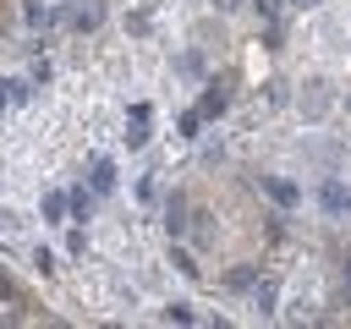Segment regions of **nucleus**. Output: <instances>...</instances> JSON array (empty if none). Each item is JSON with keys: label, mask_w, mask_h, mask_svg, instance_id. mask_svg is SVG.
I'll use <instances>...</instances> for the list:
<instances>
[{"label": "nucleus", "mask_w": 351, "mask_h": 329, "mask_svg": "<svg viewBox=\"0 0 351 329\" xmlns=\"http://www.w3.org/2000/svg\"><path fill=\"white\" fill-rule=\"evenodd\" d=\"M197 110H203V121H219V115L230 110V88H225V82H208L203 99H197Z\"/></svg>", "instance_id": "nucleus-1"}, {"label": "nucleus", "mask_w": 351, "mask_h": 329, "mask_svg": "<svg viewBox=\"0 0 351 329\" xmlns=\"http://www.w3.org/2000/svg\"><path fill=\"white\" fill-rule=\"evenodd\" d=\"M148 115H154L148 104H132V121H126V143H132V148L148 143Z\"/></svg>", "instance_id": "nucleus-2"}, {"label": "nucleus", "mask_w": 351, "mask_h": 329, "mask_svg": "<svg viewBox=\"0 0 351 329\" xmlns=\"http://www.w3.org/2000/svg\"><path fill=\"white\" fill-rule=\"evenodd\" d=\"M318 203H324L329 214H346V208H351V192H346L340 181H324V186H318Z\"/></svg>", "instance_id": "nucleus-3"}, {"label": "nucleus", "mask_w": 351, "mask_h": 329, "mask_svg": "<svg viewBox=\"0 0 351 329\" xmlns=\"http://www.w3.org/2000/svg\"><path fill=\"white\" fill-rule=\"evenodd\" d=\"M165 225H170V236H186V225H192V219H186V197H181V192L165 203Z\"/></svg>", "instance_id": "nucleus-4"}, {"label": "nucleus", "mask_w": 351, "mask_h": 329, "mask_svg": "<svg viewBox=\"0 0 351 329\" xmlns=\"http://www.w3.org/2000/svg\"><path fill=\"white\" fill-rule=\"evenodd\" d=\"M263 192H269V197H274V203H280V208H291V203H296V197H302V192H296V186H291V181H280V175H263Z\"/></svg>", "instance_id": "nucleus-5"}, {"label": "nucleus", "mask_w": 351, "mask_h": 329, "mask_svg": "<svg viewBox=\"0 0 351 329\" xmlns=\"http://www.w3.org/2000/svg\"><path fill=\"white\" fill-rule=\"evenodd\" d=\"M66 214H77L71 225H82V219L93 214V197H88V186H71V192H66Z\"/></svg>", "instance_id": "nucleus-6"}, {"label": "nucleus", "mask_w": 351, "mask_h": 329, "mask_svg": "<svg viewBox=\"0 0 351 329\" xmlns=\"http://www.w3.org/2000/svg\"><path fill=\"white\" fill-rule=\"evenodd\" d=\"M99 16H104V5H99V0H82V5L71 11V27L88 33V27H99Z\"/></svg>", "instance_id": "nucleus-7"}, {"label": "nucleus", "mask_w": 351, "mask_h": 329, "mask_svg": "<svg viewBox=\"0 0 351 329\" xmlns=\"http://www.w3.org/2000/svg\"><path fill=\"white\" fill-rule=\"evenodd\" d=\"M33 88L22 82V77H0V110H11V104H22Z\"/></svg>", "instance_id": "nucleus-8"}, {"label": "nucleus", "mask_w": 351, "mask_h": 329, "mask_svg": "<svg viewBox=\"0 0 351 329\" xmlns=\"http://www.w3.org/2000/svg\"><path fill=\"white\" fill-rule=\"evenodd\" d=\"M38 214H44L49 225H60V219H66V192H44V197H38Z\"/></svg>", "instance_id": "nucleus-9"}, {"label": "nucleus", "mask_w": 351, "mask_h": 329, "mask_svg": "<svg viewBox=\"0 0 351 329\" xmlns=\"http://www.w3.org/2000/svg\"><path fill=\"white\" fill-rule=\"evenodd\" d=\"M170 263H176V269H181L186 280H197V258H192V252L181 247V236H170Z\"/></svg>", "instance_id": "nucleus-10"}, {"label": "nucleus", "mask_w": 351, "mask_h": 329, "mask_svg": "<svg viewBox=\"0 0 351 329\" xmlns=\"http://www.w3.org/2000/svg\"><path fill=\"white\" fill-rule=\"evenodd\" d=\"M252 302H258V313H274V302H280V285H274V280H252Z\"/></svg>", "instance_id": "nucleus-11"}, {"label": "nucleus", "mask_w": 351, "mask_h": 329, "mask_svg": "<svg viewBox=\"0 0 351 329\" xmlns=\"http://www.w3.org/2000/svg\"><path fill=\"white\" fill-rule=\"evenodd\" d=\"M302 110H307V115H324V110H329V93H324V82H307V93H302Z\"/></svg>", "instance_id": "nucleus-12"}, {"label": "nucleus", "mask_w": 351, "mask_h": 329, "mask_svg": "<svg viewBox=\"0 0 351 329\" xmlns=\"http://www.w3.org/2000/svg\"><path fill=\"white\" fill-rule=\"evenodd\" d=\"M115 186V164L110 159H93V192H110Z\"/></svg>", "instance_id": "nucleus-13"}, {"label": "nucleus", "mask_w": 351, "mask_h": 329, "mask_svg": "<svg viewBox=\"0 0 351 329\" xmlns=\"http://www.w3.org/2000/svg\"><path fill=\"white\" fill-rule=\"evenodd\" d=\"M252 280H258V269H252V263H241V269H230V274H225V285H230V291H247Z\"/></svg>", "instance_id": "nucleus-14"}, {"label": "nucleus", "mask_w": 351, "mask_h": 329, "mask_svg": "<svg viewBox=\"0 0 351 329\" xmlns=\"http://www.w3.org/2000/svg\"><path fill=\"white\" fill-rule=\"evenodd\" d=\"M159 318H165V324H197V313H192L186 302H170V307H165Z\"/></svg>", "instance_id": "nucleus-15"}, {"label": "nucleus", "mask_w": 351, "mask_h": 329, "mask_svg": "<svg viewBox=\"0 0 351 329\" xmlns=\"http://www.w3.org/2000/svg\"><path fill=\"white\" fill-rule=\"evenodd\" d=\"M197 126H203V110H181V137H197Z\"/></svg>", "instance_id": "nucleus-16"}, {"label": "nucleus", "mask_w": 351, "mask_h": 329, "mask_svg": "<svg viewBox=\"0 0 351 329\" xmlns=\"http://www.w3.org/2000/svg\"><path fill=\"white\" fill-rule=\"evenodd\" d=\"M33 269H38V274H55V252L38 247V252H33Z\"/></svg>", "instance_id": "nucleus-17"}, {"label": "nucleus", "mask_w": 351, "mask_h": 329, "mask_svg": "<svg viewBox=\"0 0 351 329\" xmlns=\"http://www.w3.org/2000/svg\"><path fill=\"white\" fill-rule=\"evenodd\" d=\"M49 16H55V11H49V5H38V0H27V22H33V27H44V22H49Z\"/></svg>", "instance_id": "nucleus-18"}, {"label": "nucleus", "mask_w": 351, "mask_h": 329, "mask_svg": "<svg viewBox=\"0 0 351 329\" xmlns=\"http://www.w3.org/2000/svg\"><path fill=\"white\" fill-rule=\"evenodd\" d=\"M66 252H71V258H82V252H88V236H82V230H71V236H66Z\"/></svg>", "instance_id": "nucleus-19"}, {"label": "nucleus", "mask_w": 351, "mask_h": 329, "mask_svg": "<svg viewBox=\"0 0 351 329\" xmlns=\"http://www.w3.org/2000/svg\"><path fill=\"white\" fill-rule=\"evenodd\" d=\"M0 302H16V285H11V274H0Z\"/></svg>", "instance_id": "nucleus-20"}, {"label": "nucleus", "mask_w": 351, "mask_h": 329, "mask_svg": "<svg viewBox=\"0 0 351 329\" xmlns=\"http://www.w3.org/2000/svg\"><path fill=\"white\" fill-rule=\"evenodd\" d=\"M280 11V0H258V16H274Z\"/></svg>", "instance_id": "nucleus-21"}, {"label": "nucleus", "mask_w": 351, "mask_h": 329, "mask_svg": "<svg viewBox=\"0 0 351 329\" xmlns=\"http://www.w3.org/2000/svg\"><path fill=\"white\" fill-rule=\"evenodd\" d=\"M346 280H351V258H346Z\"/></svg>", "instance_id": "nucleus-22"}, {"label": "nucleus", "mask_w": 351, "mask_h": 329, "mask_svg": "<svg viewBox=\"0 0 351 329\" xmlns=\"http://www.w3.org/2000/svg\"><path fill=\"white\" fill-rule=\"evenodd\" d=\"M302 5H313V0H302Z\"/></svg>", "instance_id": "nucleus-23"}, {"label": "nucleus", "mask_w": 351, "mask_h": 329, "mask_svg": "<svg viewBox=\"0 0 351 329\" xmlns=\"http://www.w3.org/2000/svg\"><path fill=\"white\" fill-rule=\"evenodd\" d=\"M346 110H351V99H346Z\"/></svg>", "instance_id": "nucleus-24"}]
</instances>
